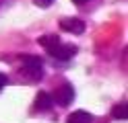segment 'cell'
I'll list each match as a JSON object with an SVG mask.
<instances>
[{
  "label": "cell",
  "instance_id": "obj_1",
  "mask_svg": "<svg viewBox=\"0 0 128 123\" xmlns=\"http://www.w3.org/2000/svg\"><path fill=\"white\" fill-rule=\"evenodd\" d=\"M23 74L29 80H42L44 78V64L35 55H23Z\"/></svg>",
  "mask_w": 128,
  "mask_h": 123
},
{
  "label": "cell",
  "instance_id": "obj_2",
  "mask_svg": "<svg viewBox=\"0 0 128 123\" xmlns=\"http://www.w3.org/2000/svg\"><path fill=\"white\" fill-rule=\"evenodd\" d=\"M48 53H50L52 57H56V60H60V62H66L70 60V57H74L76 55V45H70V43H56L54 47L48 49Z\"/></svg>",
  "mask_w": 128,
  "mask_h": 123
},
{
  "label": "cell",
  "instance_id": "obj_3",
  "mask_svg": "<svg viewBox=\"0 0 128 123\" xmlns=\"http://www.w3.org/2000/svg\"><path fill=\"white\" fill-rule=\"evenodd\" d=\"M52 101H56L60 107H68L70 103L74 101V88L70 86V84H62V86H60V88L54 92Z\"/></svg>",
  "mask_w": 128,
  "mask_h": 123
},
{
  "label": "cell",
  "instance_id": "obj_4",
  "mask_svg": "<svg viewBox=\"0 0 128 123\" xmlns=\"http://www.w3.org/2000/svg\"><path fill=\"white\" fill-rule=\"evenodd\" d=\"M60 29L66 33H72V35H81L85 31V23L81 19H76V16H68V19L60 21Z\"/></svg>",
  "mask_w": 128,
  "mask_h": 123
},
{
  "label": "cell",
  "instance_id": "obj_5",
  "mask_svg": "<svg viewBox=\"0 0 128 123\" xmlns=\"http://www.w3.org/2000/svg\"><path fill=\"white\" fill-rule=\"evenodd\" d=\"M52 105H54V101H52V94H48V92H37V96H35V111H50L52 109Z\"/></svg>",
  "mask_w": 128,
  "mask_h": 123
},
{
  "label": "cell",
  "instance_id": "obj_6",
  "mask_svg": "<svg viewBox=\"0 0 128 123\" xmlns=\"http://www.w3.org/2000/svg\"><path fill=\"white\" fill-rule=\"evenodd\" d=\"M91 121H93V115L87 111H74L66 119V123H91Z\"/></svg>",
  "mask_w": 128,
  "mask_h": 123
},
{
  "label": "cell",
  "instance_id": "obj_7",
  "mask_svg": "<svg viewBox=\"0 0 128 123\" xmlns=\"http://www.w3.org/2000/svg\"><path fill=\"white\" fill-rule=\"evenodd\" d=\"M112 117H114V119H118V121H124V119L128 117V113H126V103L116 105L114 109H112Z\"/></svg>",
  "mask_w": 128,
  "mask_h": 123
},
{
  "label": "cell",
  "instance_id": "obj_8",
  "mask_svg": "<svg viewBox=\"0 0 128 123\" xmlns=\"http://www.w3.org/2000/svg\"><path fill=\"white\" fill-rule=\"evenodd\" d=\"M58 41H60L58 35H44V37H39V45L46 47V49H50V47H54L56 43H58Z\"/></svg>",
  "mask_w": 128,
  "mask_h": 123
},
{
  "label": "cell",
  "instance_id": "obj_9",
  "mask_svg": "<svg viewBox=\"0 0 128 123\" xmlns=\"http://www.w3.org/2000/svg\"><path fill=\"white\" fill-rule=\"evenodd\" d=\"M52 2H54V0H33V4H35V6H39V8H48Z\"/></svg>",
  "mask_w": 128,
  "mask_h": 123
},
{
  "label": "cell",
  "instance_id": "obj_10",
  "mask_svg": "<svg viewBox=\"0 0 128 123\" xmlns=\"http://www.w3.org/2000/svg\"><path fill=\"white\" fill-rule=\"evenodd\" d=\"M6 82H8V78H6V76H4V74H2V72H0V90H2V88H4V84H6Z\"/></svg>",
  "mask_w": 128,
  "mask_h": 123
},
{
  "label": "cell",
  "instance_id": "obj_11",
  "mask_svg": "<svg viewBox=\"0 0 128 123\" xmlns=\"http://www.w3.org/2000/svg\"><path fill=\"white\" fill-rule=\"evenodd\" d=\"M74 4H83V2H87V0H72Z\"/></svg>",
  "mask_w": 128,
  "mask_h": 123
}]
</instances>
